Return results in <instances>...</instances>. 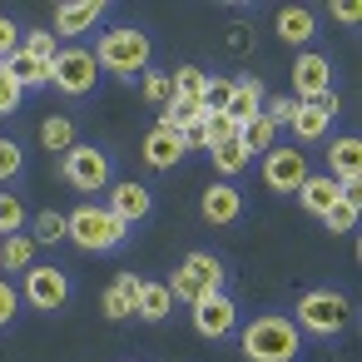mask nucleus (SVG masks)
<instances>
[{"mask_svg": "<svg viewBox=\"0 0 362 362\" xmlns=\"http://www.w3.org/2000/svg\"><path fill=\"white\" fill-rule=\"evenodd\" d=\"M298 352H303V332L293 317L263 313L243 327V357L248 362H293Z\"/></svg>", "mask_w": 362, "mask_h": 362, "instance_id": "f257e3e1", "label": "nucleus"}, {"mask_svg": "<svg viewBox=\"0 0 362 362\" xmlns=\"http://www.w3.org/2000/svg\"><path fill=\"white\" fill-rule=\"evenodd\" d=\"M124 223L105 209V204H80L75 214H65V238H75L85 253H110L124 243Z\"/></svg>", "mask_w": 362, "mask_h": 362, "instance_id": "f03ea898", "label": "nucleus"}, {"mask_svg": "<svg viewBox=\"0 0 362 362\" xmlns=\"http://www.w3.org/2000/svg\"><path fill=\"white\" fill-rule=\"evenodd\" d=\"M149 35L144 30H134V25H115V30H105L100 35V45H95V65L100 70H115V75H134V70H144L149 65Z\"/></svg>", "mask_w": 362, "mask_h": 362, "instance_id": "7ed1b4c3", "label": "nucleus"}, {"mask_svg": "<svg viewBox=\"0 0 362 362\" xmlns=\"http://www.w3.org/2000/svg\"><path fill=\"white\" fill-rule=\"evenodd\" d=\"M347 317H352V308H347V298L332 293V288H313V293H303V303H298V327H303V332H317V337H337V332L347 327Z\"/></svg>", "mask_w": 362, "mask_h": 362, "instance_id": "20e7f679", "label": "nucleus"}, {"mask_svg": "<svg viewBox=\"0 0 362 362\" xmlns=\"http://www.w3.org/2000/svg\"><path fill=\"white\" fill-rule=\"evenodd\" d=\"M169 293L184 298V303H199V298H209V293H223V263H218L214 253H189V258L174 268Z\"/></svg>", "mask_w": 362, "mask_h": 362, "instance_id": "39448f33", "label": "nucleus"}, {"mask_svg": "<svg viewBox=\"0 0 362 362\" xmlns=\"http://www.w3.org/2000/svg\"><path fill=\"white\" fill-rule=\"evenodd\" d=\"M95 80H100V65H95L90 50H60V55L50 60V85L65 90V95H75V100L90 95Z\"/></svg>", "mask_w": 362, "mask_h": 362, "instance_id": "423d86ee", "label": "nucleus"}, {"mask_svg": "<svg viewBox=\"0 0 362 362\" xmlns=\"http://www.w3.org/2000/svg\"><path fill=\"white\" fill-rule=\"evenodd\" d=\"M65 179H70V189H80V194L110 189V154L95 149V144H75V149L65 154Z\"/></svg>", "mask_w": 362, "mask_h": 362, "instance_id": "0eeeda50", "label": "nucleus"}, {"mask_svg": "<svg viewBox=\"0 0 362 362\" xmlns=\"http://www.w3.org/2000/svg\"><path fill=\"white\" fill-rule=\"evenodd\" d=\"M303 179H308V154H303V149H268V159H263V184H268L273 194H293Z\"/></svg>", "mask_w": 362, "mask_h": 362, "instance_id": "6e6552de", "label": "nucleus"}, {"mask_svg": "<svg viewBox=\"0 0 362 362\" xmlns=\"http://www.w3.org/2000/svg\"><path fill=\"white\" fill-rule=\"evenodd\" d=\"M25 298H30V308L55 313V308L70 303V278H65L60 268H30V273H25Z\"/></svg>", "mask_w": 362, "mask_h": 362, "instance_id": "1a4fd4ad", "label": "nucleus"}, {"mask_svg": "<svg viewBox=\"0 0 362 362\" xmlns=\"http://www.w3.org/2000/svg\"><path fill=\"white\" fill-rule=\"evenodd\" d=\"M233 322H238V308H233L228 293H209V298L194 303V327H199L204 337H228Z\"/></svg>", "mask_w": 362, "mask_h": 362, "instance_id": "9d476101", "label": "nucleus"}, {"mask_svg": "<svg viewBox=\"0 0 362 362\" xmlns=\"http://www.w3.org/2000/svg\"><path fill=\"white\" fill-rule=\"evenodd\" d=\"M293 90H298V105L322 100V95L332 90V65H327V55H303V60L293 65Z\"/></svg>", "mask_w": 362, "mask_h": 362, "instance_id": "9b49d317", "label": "nucleus"}, {"mask_svg": "<svg viewBox=\"0 0 362 362\" xmlns=\"http://www.w3.org/2000/svg\"><path fill=\"white\" fill-rule=\"evenodd\" d=\"M105 209H110L124 228H134L139 218H149L154 199H149V189H144V184H134V179H129V184H115V189H110V204H105Z\"/></svg>", "mask_w": 362, "mask_h": 362, "instance_id": "f8f14e48", "label": "nucleus"}, {"mask_svg": "<svg viewBox=\"0 0 362 362\" xmlns=\"http://www.w3.org/2000/svg\"><path fill=\"white\" fill-rule=\"evenodd\" d=\"M332 115H337V95L327 90L322 100H313V105H298V110H293V134H298V139H322V134H327V124H332Z\"/></svg>", "mask_w": 362, "mask_h": 362, "instance_id": "ddd939ff", "label": "nucleus"}, {"mask_svg": "<svg viewBox=\"0 0 362 362\" xmlns=\"http://www.w3.org/2000/svg\"><path fill=\"white\" fill-rule=\"evenodd\" d=\"M327 174H332L347 194H357V179H362V144H357V139H337V144L327 149Z\"/></svg>", "mask_w": 362, "mask_h": 362, "instance_id": "4468645a", "label": "nucleus"}, {"mask_svg": "<svg viewBox=\"0 0 362 362\" xmlns=\"http://www.w3.org/2000/svg\"><path fill=\"white\" fill-rule=\"evenodd\" d=\"M298 199H303V209H308V214H317V218H322V214L342 199V184H337L332 174H308V179L298 184Z\"/></svg>", "mask_w": 362, "mask_h": 362, "instance_id": "2eb2a0df", "label": "nucleus"}, {"mask_svg": "<svg viewBox=\"0 0 362 362\" xmlns=\"http://www.w3.org/2000/svg\"><path fill=\"white\" fill-rule=\"evenodd\" d=\"M105 16V6H100V0H70V6H60L55 11V35H85L95 21Z\"/></svg>", "mask_w": 362, "mask_h": 362, "instance_id": "dca6fc26", "label": "nucleus"}, {"mask_svg": "<svg viewBox=\"0 0 362 362\" xmlns=\"http://www.w3.org/2000/svg\"><path fill=\"white\" fill-rule=\"evenodd\" d=\"M144 159H149L154 169H174V164L184 159V134H174V129L154 124V129H149V139H144Z\"/></svg>", "mask_w": 362, "mask_h": 362, "instance_id": "f3484780", "label": "nucleus"}, {"mask_svg": "<svg viewBox=\"0 0 362 362\" xmlns=\"http://www.w3.org/2000/svg\"><path fill=\"white\" fill-rule=\"evenodd\" d=\"M204 218L209 223H233L238 214H243V194L233 189V184H214V189H204Z\"/></svg>", "mask_w": 362, "mask_h": 362, "instance_id": "a211bd4d", "label": "nucleus"}, {"mask_svg": "<svg viewBox=\"0 0 362 362\" xmlns=\"http://www.w3.org/2000/svg\"><path fill=\"white\" fill-rule=\"evenodd\" d=\"M139 288H144V278H134V273H119V278L110 283V293L100 298L105 317H129V313H134V303H139Z\"/></svg>", "mask_w": 362, "mask_h": 362, "instance_id": "6ab92c4d", "label": "nucleus"}, {"mask_svg": "<svg viewBox=\"0 0 362 362\" xmlns=\"http://www.w3.org/2000/svg\"><path fill=\"white\" fill-rule=\"evenodd\" d=\"M258 110H263V85L258 80H233V95H228V110L223 115H233L238 124H248Z\"/></svg>", "mask_w": 362, "mask_h": 362, "instance_id": "aec40b11", "label": "nucleus"}, {"mask_svg": "<svg viewBox=\"0 0 362 362\" xmlns=\"http://www.w3.org/2000/svg\"><path fill=\"white\" fill-rule=\"evenodd\" d=\"M6 75H11L21 90H30V85H50V65L35 60V55H25V50H16V55L6 60Z\"/></svg>", "mask_w": 362, "mask_h": 362, "instance_id": "412c9836", "label": "nucleus"}, {"mask_svg": "<svg viewBox=\"0 0 362 362\" xmlns=\"http://www.w3.org/2000/svg\"><path fill=\"white\" fill-rule=\"evenodd\" d=\"M169 308H174V293H169V283H144V288H139V303H134V313H139L144 322H164V317H169Z\"/></svg>", "mask_w": 362, "mask_h": 362, "instance_id": "4be33fe9", "label": "nucleus"}, {"mask_svg": "<svg viewBox=\"0 0 362 362\" xmlns=\"http://www.w3.org/2000/svg\"><path fill=\"white\" fill-rule=\"evenodd\" d=\"M278 35H283L288 45L313 40V11H308V6H288V11H278Z\"/></svg>", "mask_w": 362, "mask_h": 362, "instance_id": "5701e85b", "label": "nucleus"}, {"mask_svg": "<svg viewBox=\"0 0 362 362\" xmlns=\"http://www.w3.org/2000/svg\"><path fill=\"white\" fill-rule=\"evenodd\" d=\"M199 119H204V105H199V100H169V105H164V115H159V124H164V129H174V134L194 129Z\"/></svg>", "mask_w": 362, "mask_h": 362, "instance_id": "b1692460", "label": "nucleus"}, {"mask_svg": "<svg viewBox=\"0 0 362 362\" xmlns=\"http://www.w3.org/2000/svg\"><path fill=\"white\" fill-rule=\"evenodd\" d=\"M273 139H278V124L263 119V115H253L248 124H238V144L248 149V159H253V149H273Z\"/></svg>", "mask_w": 362, "mask_h": 362, "instance_id": "393cba45", "label": "nucleus"}, {"mask_svg": "<svg viewBox=\"0 0 362 362\" xmlns=\"http://www.w3.org/2000/svg\"><path fill=\"white\" fill-rule=\"evenodd\" d=\"M204 144L209 149H218V144H228V139H238V119L233 115H223V110H214V115H204Z\"/></svg>", "mask_w": 362, "mask_h": 362, "instance_id": "a878e982", "label": "nucleus"}, {"mask_svg": "<svg viewBox=\"0 0 362 362\" xmlns=\"http://www.w3.org/2000/svg\"><path fill=\"white\" fill-rule=\"evenodd\" d=\"M169 85H174V100H204L209 75H204V70H194V65H179V70L169 75Z\"/></svg>", "mask_w": 362, "mask_h": 362, "instance_id": "bb28decb", "label": "nucleus"}, {"mask_svg": "<svg viewBox=\"0 0 362 362\" xmlns=\"http://www.w3.org/2000/svg\"><path fill=\"white\" fill-rule=\"evenodd\" d=\"M209 154H214V169L223 174V184H228L238 169H248V149H243L238 139H228V144H218V149H209Z\"/></svg>", "mask_w": 362, "mask_h": 362, "instance_id": "cd10ccee", "label": "nucleus"}, {"mask_svg": "<svg viewBox=\"0 0 362 362\" xmlns=\"http://www.w3.org/2000/svg\"><path fill=\"white\" fill-rule=\"evenodd\" d=\"M40 139H45V149H75V124L65 119V115H50L45 124H40Z\"/></svg>", "mask_w": 362, "mask_h": 362, "instance_id": "c85d7f7f", "label": "nucleus"}, {"mask_svg": "<svg viewBox=\"0 0 362 362\" xmlns=\"http://www.w3.org/2000/svg\"><path fill=\"white\" fill-rule=\"evenodd\" d=\"M322 223H327L332 233H347V228H357V194H347V189H342V199H337V204L322 214Z\"/></svg>", "mask_w": 362, "mask_h": 362, "instance_id": "c756f323", "label": "nucleus"}, {"mask_svg": "<svg viewBox=\"0 0 362 362\" xmlns=\"http://www.w3.org/2000/svg\"><path fill=\"white\" fill-rule=\"evenodd\" d=\"M25 228V204L16 194H0V238H16Z\"/></svg>", "mask_w": 362, "mask_h": 362, "instance_id": "7c9ffc66", "label": "nucleus"}, {"mask_svg": "<svg viewBox=\"0 0 362 362\" xmlns=\"http://www.w3.org/2000/svg\"><path fill=\"white\" fill-rule=\"evenodd\" d=\"M30 253H35V238H25V233L0 243V263H6V268H30Z\"/></svg>", "mask_w": 362, "mask_h": 362, "instance_id": "2f4dec72", "label": "nucleus"}, {"mask_svg": "<svg viewBox=\"0 0 362 362\" xmlns=\"http://www.w3.org/2000/svg\"><path fill=\"white\" fill-rule=\"evenodd\" d=\"M228 95H233V80H223V75H209V85H204V115H214V110H228Z\"/></svg>", "mask_w": 362, "mask_h": 362, "instance_id": "473e14b6", "label": "nucleus"}, {"mask_svg": "<svg viewBox=\"0 0 362 362\" xmlns=\"http://www.w3.org/2000/svg\"><path fill=\"white\" fill-rule=\"evenodd\" d=\"M21 50H25V55H35V60H45V65L60 55V50H55V30H30Z\"/></svg>", "mask_w": 362, "mask_h": 362, "instance_id": "72a5a7b5", "label": "nucleus"}, {"mask_svg": "<svg viewBox=\"0 0 362 362\" xmlns=\"http://www.w3.org/2000/svg\"><path fill=\"white\" fill-rule=\"evenodd\" d=\"M35 238H40V243H55V238H65V214L45 209V214L35 218Z\"/></svg>", "mask_w": 362, "mask_h": 362, "instance_id": "f704fd0d", "label": "nucleus"}, {"mask_svg": "<svg viewBox=\"0 0 362 362\" xmlns=\"http://www.w3.org/2000/svg\"><path fill=\"white\" fill-rule=\"evenodd\" d=\"M21 164H25V159H21V144H16V139H0V184L16 179Z\"/></svg>", "mask_w": 362, "mask_h": 362, "instance_id": "c9c22d12", "label": "nucleus"}, {"mask_svg": "<svg viewBox=\"0 0 362 362\" xmlns=\"http://www.w3.org/2000/svg\"><path fill=\"white\" fill-rule=\"evenodd\" d=\"M293 110H298V100H293V95H278V100H268L258 115L273 119V124H293Z\"/></svg>", "mask_w": 362, "mask_h": 362, "instance_id": "e433bc0d", "label": "nucleus"}, {"mask_svg": "<svg viewBox=\"0 0 362 362\" xmlns=\"http://www.w3.org/2000/svg\"><path fill=\"white\" fill-rule=\"evenodd\" d=\"M144 100L164 110V105L174 100V85H169V75H149V80H144Z\"/></svg>", "mask_w": 362, "mask_h": 362, "instance_id": "4c0bfd02", "label": "nucleus"}, {"mask_svg": "<svg viewBox=\"0 0 362 362\" xmlns=\"http://www.w3.org/2000/svg\"><path fill=\"white\" fill-rule=\"evenodd\" d=\"M16 50H21V30H16V21H6V16H0V65H6Z\"/></svg>", "mask_w": 362, "mask_h": 362, "instance_id": "58836bf2", "label": "nucleus"}, {"mask_svg": "<svg viewBox=\"0 0 362 362\" xmlns=\"http://www.w3.org/2000/svg\"><path fill=\"white\" fill-rule=\"evenodd\" d=\"M16 105H21V85L6 75V65H0V115H16Z\"/></svg>", "mask_w": 362, "mask_h": 362, "instance_id": "ea45409f", "label": "nucleus"}, {"mask_svg": "<svg viewBox=\"0 0 362 362\" xmlns=\"http://www.w3.org/2000/svg\"><path fill=\"white\" fill-rule=\"evenodd\" d=\"M11 317H16V288H11L6 278H0V327H6Z\"/></svg>", "mask_w": 362, "mask_h": 362, "instance_id": "a19ab883", "label": "nucleus"}, {"mask_svg": "<svg viewBox=\"0 0 362 362\" xmlns=\"http://www.w3.org/2000/svg\"><path fill=\"white\" fill-rule=\"evenodd\" d=\"M332 21H342V25H357V21H362V6H352V0H337V6H332Z\"/></svg>", "mask_w": 362, "mask_h": 362, "instance_id": "79ce46f5", "label": "nucleus"}]
</instances>
